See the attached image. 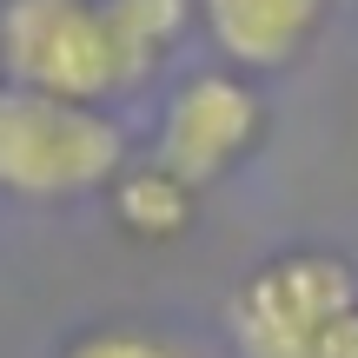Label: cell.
<instances>
[{
  "label": "cell",
  "instance_id": "9c48e42d",
  "mask_svg": "<svg viewBox=\"0 0 358 358\" xmlns=\"http://www.w3.org/2000/svg\"><path fill=\"white\" fill-rule=\"evenodd\" d=\"M312 358H358V306H352L345 319H338L332 332L319 338V352H312Z\"/></svg>",
  "mask_w": 358,
  "mask_h": 358
},
{
  "label": "cell",
  "instance_id": "8992f818",
  "mask_svg": "<svg viewBox=\"0 0 358 358\" xmlns=\"http://www.w3.org/2000/svg\"><path fill=\"white\" fill-rule=\"evenodd\" d=\"M100 13H106V34H113V47H120L127 80L140 87V80L179 47V34L192 27L199 7H192V0H100Z\"/></svg>",
  "mask_w": 358,
  "mask_h": 358
},
{
  "label": "cell",
  "instance_id": "3957f363",
  "mask_svg": "<svg viewBox=\"0 0 358 358\" xmlns=\"http://www.w3.org/2000/svg\"><path fill=\"white\" fill-rule=\"evenodd\" d=\"M358 306V272L332 252H279L232 299L239 358H312L319 338Z\"/></svg>",
  "mask_w": 358,
  "mask_h": 358
},
{
  "label": "cell",
  "instance_id": "5b68a950",
  "mask_svg": "<svg viewBox=\"0 0 358 358\" xmlns=\"http://www.w3.org/2000/svg\"><path fill=\"white\" fill-rule=\"evenodd\" d=\"M192 7H199L213 47L245 73H272V66L299 60L325 20V0H192Z\"/></svg>",
  "mask_w": 358,
  "mask_h": 358
},
{
  "label": "cell",
  "instance_id": "277c9868",
  "mask_svg": "<svg viewBox=\"0 0 358 358\" xmlns=\"http://www.w3.org/2000/svg\"><path fill=\"white\" fill-rule=\"evenodd\" d=\"M259 127H266V106H259L252 80L232 73V66H206V73H186L173 87L159 133H153V159L199 192L252 153Z\"/></svg>",
  "mask_w": 358,
  "mask_h": 358
},
{
  "label": "cell",
  "instance_id": "7a4b0ae2",
  "mask_svg": "<svg viewBox=\"0 0 358 358\" xmlns=\"http://www.w3.org/2000/svg\"><path fill=\"white\" fill-rule=\"evenodd\" d=\"M0 80L87 106L133 87L100 0H0Z\"/></svg>",
  "mask_w": 358,
  "mask_h": 358
},
{
  "label": "cell",
  "instance_id": "52a82bcc",
  "mask_svg": "<svg viewBox=\"0 0 358 358\" xmlns=\"http://www.w3.org/2000/svg\"><path fill=\"white\" fill-rule=\"evenodd\" d=\"M113 219L133 239H179V232L192 226V186L173 179L159 159L120 166L113 173Z\"/></svg>",
  "mask_w": 358,
  "mask_h": 358
},
{
  "label": "cell",
  "instance_id": "6da1fadb",
  "mask_svg": "<svg viewBox=\"0 0 358 358\" xmlns=\"http://www.w3.org/2000/svg\"><path fill=\"white\" fill-rule=\"evenodd\" d=\"M120 166H127V127L106 106L0 80V192L80 199L93 186H113Z\"/></svg>",
  "mask_w": 358,
  "mask_h": 358
},
{
  "label": "cell",
  "instance_id": "ba28073f",
  "mask_svg": "<svg viewBox=\"0 0 358 358\" xmlns=\"http://www.w3.org/2000/svg\"><path fill=\"white\" fill-rule=\"evenodd\" d=\"M66 358H186L179 345H166L159 332H133V325H100V332L73 338Z\"/></svg>",
  "mask_w": 358,
  "mask_h": 358
}]
</instances>
